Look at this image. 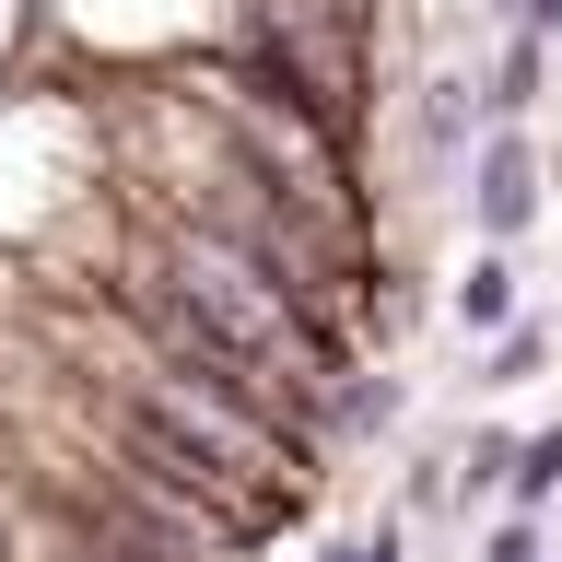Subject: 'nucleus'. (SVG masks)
<instances>
[{
  "mask_svg": "<svg viewBox=\"0 0 562 562\" xmlns=\"http://www.w3.org/2000/svg\"><path fill=\"white\" fill-rule=\"evenodd\" d=\"M386 422H398V375H386V363H351V375L328 386V411H316V446H375Z\"/></svg>",
  "mask_w": 562,
  "mask_h": 562,
  "instance_id": "obj_5",
  "label": "nucleus"
},
{
  "mask_svg": "<svg viewBox=\"0 0 562 562\" xmlns=\"http://www.w3.org/2000/svg\"><path fill=\"white\" fill-rule=\"evenodd\" d=\"M12 562H70V551H59V539H47V551H12Z\"/></svg>",
  "mask_w": 562,
  "mask_h": 562,
  "instance_id": "obj_10",
  "label": "nucleus"
},
{
  "mask_svg": "<svg viewBox=\"0 0 562 562\" xmlns=\"http://www.w3.org/2000/svg\"><path fill=\"white\" fill-rule=\"evenodd\" d=\"M539 375H551V316L527 305L516 328H504V340L481 351V386H492V398H516V386H539Z\"/></svg>",
  "mask_w": 562,
  "mask_h": 562,
  "instance_id": "obj_7",
  "label": "nucleus"
},
{
  "mask_svg": "<svg viewBox=\"0 0 562 562\" xmlns=\"http://www.w3.org/2000/svg\"><path fill=\"white\" fill-rule=\"evenodd\" d=\"M457 211H469V235H481L492 258H516V246L551 223V153H539V130H492L469 188H457Z\"/></svg>",
  "mask_w": 562,
  "mask_h": 562,
  "instance_id": "obj_1",
  "label": "nucleus"
},
{
  "mask_svg": "<svg viewBox=\"0 0 562 562\" xmlns=\"http://www.w3.org/2000/svg\"><path fill=\"white\" fill-rule=\"evenodd\" d=\"M481 140H492L481 70H422V94H411V153H422V176H434V188H469Z\"/></svg>",
  "mask_w": 562,
  "mask_h": 562,
  "instance_id": "obj_2",
  "label": "nucleus"
},
{
  "mask_svg": "<svg viewBox=\"0 0 562 562\" xmlns=\"http://www.w3.org/2000/svg\"><path fill=\"white\" fill-rule=\"evenodd\" d=\"M539 94H551V47H539V35H492V59H481V117H492V130H527Z\"/></svg>",
  "mask_w": 562,
  "mask_h": 562,
  "instance_id": "obj_3",
  "label": "nucleus"
},
{
  "mask_svg": "<svg viewBox=\"0 0 562 562\" xmlns=\"http://www.w3.org/2000/svg\"><path fill=\"white\" fill-rule=\"evenodd\" d=\"M446 316H457V328H469V340L492 351V340H504V328H516V316H527V270H516V258H492V246H481V258L457 270Z\"/></svg>",
  "mask_w": 562,
  "mask_h": 562,
  "instance_id": "obj_4",
  "label": "nucleus"
},
{
  "mask_svg": "<svg viewBox=\"0 0 562 562\" xmlns=\"http://www.w3.org/2000/svg\"><path fill=\"white\" fill-rule=\"evenodd\" d=\"M481 562H562V527L551 516H492L481 527Z\"/></svg>",
  "mask_w": 562,
  "mask_h": 562,
  "instance_id": "obj_8",
  "label": "nucleus"
},
{
  "mask_svg": "<svg viewBox=\"0 0 562 562\" xmlns=\"http://www.w3.org/2000/svg\"><path fill=\"white\" fill-rule=\"evenodd\" d=\"M316 562H411V527H398V516L340 527V539H316Z\"/></svg>",
  "mask_w": 562,
  "mask_h": 562,
  "instance_id": "obj_9",
  "label": "nucleus"
},
{
  "mask_svg": "<svg viewBox=\"0 0 562 562\" xmlns=\"http://www.w3.org/2000/svg\"><path fill=\"white\" fill-rule=\"evenodd\" d=\"M562 504V411L516 434V481H504V516H551Z\"/></svg>",
  "mask_w": 562,
  "mask_h": 562,
  "instance_id": "obj_6",
  "label": "nucleus"
}]
</instances>
